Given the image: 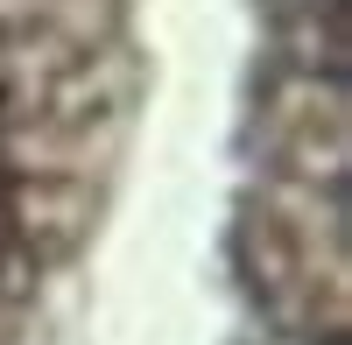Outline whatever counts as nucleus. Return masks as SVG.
I'll use <instances>...</instances> for the list:
<instances>
[]
</instances>
